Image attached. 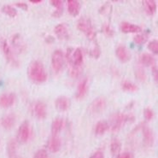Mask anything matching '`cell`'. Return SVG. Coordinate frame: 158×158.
I'll return each mask as SVG.
<instances>
[{"label":"cell","instance_id":"cell-37","mask_svg":"<svg viewBox=\"0 0 158 158\" xmlns=\"http://www.w3.org/2000/svg\"><path fill=\"white\" fill-rule=\"evenodd\" d=\"M152 74H153V77H154L155 81L157 83L158 81V69L157 66L154 65L153 68H152Z\"/></svg>","mask_w":158,"mask_h":158},{"label":"cell","instance_id":"cell-32","mask_svg":"<svg viewBox=\"0 0 158 158\" xmlns=\"http://www.w3.org/2000/svg\"><path fill=\"white\" fill-rule=\"evenodd\" d=\"M33 158H50L47 151L45 150H39L35 152Z\"/></svg>","mask_w":158,"mask_h":158},{"label":"cell","instance_id":"cell-6","mask_svg":"<svg viewBox=\"0 0 158 158\" xmlns=\"http://www.w3.org/2000/svg\"><path fill=\"white\" fill-rule=\"evenodd\" d=\"M52 69L56 73H58L63 69L64 65V55L62 51L56 50L53 52L52 56Z\"/></svg>","mask_w":158,"mask_h":158},{"label":"cell","instance_id":"cell-39","mask_svg":"<svg viewBox=\"0 0 158 158\" xmlns=\"http://www.w3.org/2000/svg\"><path fill=\"white\" fill-rule=\"evenodd\" d=\"M15 5L23 10H27V4H25V3H17Z\"/></svg>","mask_w":158,"mask_h":158},{"label":"cell","instance_id":"cell-19","mask_svg":"<svg viewBox=\"0 0 158 158\" xmlns=\"http://www.w3.org/2000/svg\"><path fill=\"white\" fill-rule=\"evenodd\" d=\"M61 148V139L58 136H52L48 142V149L53 153L57 152Z\"/></svg>","mask_w":158,"mask_h":158},{"label":"cell","instance_id":"cell-25","mask_svg":"<svg viewBox=\"0 0 158 158\" xmlns=\"http://www.w3.org/2000/svg\"><path fill=\"white\" fill-rule=\"evenodd\" d=\"M51 4L53 7L56 8V10L53 13V16L59 17L63 13V1L62 0H52Z\"/></svg>","mask_w":158,"mask_h":158},{"label":"cell","instance_id":"cell-38","mask_svg":"<svg viewBox=\"0 0 158 158\" xmlns=\"http://www.w3.org/2000/svg\"><path fill=\"white\" fill-rule=\"evenodd\" d=\"M89 158H104V155L102 151H96L95 153H93Z\"/></svg>","mask_w":158,"mask_h":158},{"label":"cell","instance_id":"cell-27","mask_svg":"<svg viewBox=\"0 0 158 158\" xmlns=\"http://www.w3.org/2000/svg\"><path fill=\"white\" fill-rule=\"evenodd\" d=\"M121 87L122 89L125 91V92H135L139 90V87L137 86L136 85L133 84L130 81H124L122 82L121 84Z\"/></svg>","mask_w":158,"mask_h":158},{"label":"cell","instance_id":"cell-4","mask_svg":"<svg viewBox=\"0 0 158 158\" xmlns=\"http://www.w3.org/2000/svg\"><path fill=\"white\" fill-rule=\"evenodd\" d=\"M32 114L39 120H44L47 114V110L45 103L41 101H36L31 106Z\"/></svg>","mask_w":158,"mask_h":158},{"label":"cell","instance_id":"cell-21","mask_svg":"<svg viewBox=\"0 0 158 158\" xmlns=\"http://www.w3.org/2000/svg\"><path fill=\"white\" fill-rule=\"evenodd\" d=\"M139 63H141V65L145 67L154 66L156 60H155L154 57L151 54H149V53H143L139 56Z\"/></svg>","mask_w":158,"mask_h":158},{"label":"cell","instance_id":"cell-40","mask_svg":"<svg viewBox=\"0 0 158 158\" xmlns=\"http://www.w3.org/2000/svg\"><path fill=\"white\" fill-rule=\"evenodd\" d=\"M30 2H31L32 4H41V3H42L43 1H42V0H31Z\"/></svg>","mask_w":158,"mask_h":158},{"label":"cell","instance_id":"cell-29","mask_svg":"<svg viewBox=\"0 0 158 158\" xmlns=\"http://www.w3.org/2000/svg\"><path fill=\"white\" fill-rule=\"evenodd\" d=\"M135 75H136L137 79L141 82H143L146 80V74L145 71L143 69V67H138L135 69Z\"/></svg>","mask_w":158,"mask_h":158},{"label":"cell","instance_id":"cell-33","mask_svg":"<svg viewBox=\"0 0 158 158\" xmlns=\"http://www.w3.org/2000/svg\"><path fill=\"white\" fill-rule=\"evenodd\" d=\"M143 115L147 121H151V120H152V118L154 117V112L150 108H146L143 110Z\"/></svg>","mask_w":158,"mask_h":158},{"label":"cell","instance_id":"cell-22","mask_svg":"<svg viewBox=\"0 0 158 158\" xmlns=\"http://www.w3.org/2000/svg\"><path fill=\"white\" fill-rule=\"evenodd\" d=\"M143 4L146 14L149 15H154L156 10V4L154 0H144L143 1Z\"/></svg>","mask_w":158,"mask_h":158},{"label":"cell","instance_id":"cell-2","mask_svg":"<svg viewBox=\"0 0 158 158\" xmlns=\"http://www.w3.org/2000/svg\"><path fill=\"white\" fill-rule=\"evenodd\" d=\"M78 29L84 33L90 40H93L96 38V32L92 25L91 21L87 18H81L79 20L77 24Z\"/></svg>","mask_w":158,"mask_h":158},{"label":"cell","instance_id":"cell-11","mask_svg":"<svg viewBox=\"0 0 158 158\" xmlns=\"http://www.w3.org/2000/svg\"><path fill=\"white\" fill-rule=\"evenodd\" d=\"M12 45L15 49V51L19 53H22L27 48V44L25 43V41L23 40L22 37L20 34H15L12 37Z\"/></svg>","mask_w":158,"mask_h":158},{"label":"cell","instance_id":"cell-31","mask_svg":"<svg viewBox=\"0 0 158 158\" xmlns=\"http://www.w3.org/2000/svg\"><path fill=\"white\" fill-rule=\"evenodd\" d=\"M148 48L151 52H153L154 54H158V41L156 40H151L149 44H148Z\"/></svg>","mask_w":158,"mask_h":158},{"label":"cell","instance_id":"cell-9","mask_svg":"<svg viewBox=\"0 0 158 158\" xmlns=\"http://www.w3.org/2000/svg\"><path fill=\"white\" fill-rule=\"evenodd\" d=\"M16 97L14 93H4L0 96V107L9 108L11 107L15 102Z\"/></svg>","mask_w":158,"mask_h":158},{"label":"cell","instance_id":"cell-35","mask_svg":"<svg viewBox=\"0 0 158 158\" xmlns=\"http://www.w3.org/2000/svg\"><path fill=\"white\" fill-rule=\"evenodd\" d=\"M100 54H101V52H100V48L98 46H95L90 52V55L93 58H98L100 56Z\"/></svg>","mask_w":158,"mask_h":158},{"label":"cell","instance_id":"cell-3","mask_svg":"<svg viewBox=\"0 0 158 158\" xmlns=\"http://www.w3.org/2000/svg\"><path fill=\"white\" fill-rule=\"evenodd\" d=\"M130 120V116L122 113L114 114L110 118V128L112 132H118L124 126L127 121Z\"/></svg>","mask_w":158,"mask_h":158},{"label":"cell","instance_id":"cell-20","mask_svg":"<svg viewBox=\"0 0 158 158\" xmlns=\"http://www.w3.org/2000/svg\"><path fill=\"white\" fill-rule=\"evenodd\" d=\"M87 84H88V81L86 78L83 79L80 82V84L78 85L77 92H76V98L81 99L85 96L86 92H87Z\"/></svg>","mask_w":158,"mask_h":158},{"label":"cell","instance_id":"cell-26","mask_svg":"<svg viewBox=\"0 0 158 158\" xmlns=\"http://www.w3.org/2000/svg\"><path fill=\"white\" fill-rule=\"evenodd\" d=\"M121 149V143L116 139L112 140V142L110 143V151L112 155L114 156H117L118 155L120 154V151Z\"/></svg>","mask_w":158,"mask_h":158},{"label":"cell","instance_id":"cell-15","mask_svg":"<svg viewBox=\"0 0 158 158\" xmlns=\"http://www.w3.org/2000/svg\"><path fill=\"white\" fill-rule=\"evenodd\" d=\"M55 105L57 110L64 112V111H66L69 108L70 101L67 97L62 96V97L57 98V99L56 100Z\"/></svg>","mask_w":158,"mask_h":158},{"label":"cell","instance_id":"cell-28","mask_svg":"<svg viewBox=\"0 0 158 158\" xmlns=\"http://www.w3.org/2000/svg\"><path fill=\"white\" fill-rule=\"evenodd\" d=\"M2 11L10 17H15L17 15V10L10 5H4L2 7Z\"/></svg>","mask_w":158,"mask_h":158},{"label":"cell","instance_id":"cell-36","mask_svg":"<svg viewBox=\"0 0 158 158\" xmlns=\"http://www.w3.org/2000/svg\"><path fill=\"white\" fill-rule=\"evenodd\" d=\"M116 158H134V156L131 152H123L118 155Z\"/></svg>","mask_w":158,"mask_h":158},{"label":"cell","instance_id":"cell-8","mask_svg":"<svg viewBox=\"0 0 158 158\" xmlns=\"http://www.w3.org/2000/svg\"><path fill=\"white\" fill-rule=\"evenodd\" d=\"M105 107H106V100L104 98L100 97L91 103L90 110L93 114H98V113H101L104 110Z\"/></svg>","mask_w":158,"mask_h":158},{"label":"cell","instance_id":"cell-10","mask_svg":"<svg viewBox=\"0 0 158 158\" xmlns=\"http://www.w3.org/2000/svg\"><path fill=\"white\" fill-rule=\"evenodd\" d=\"M143 137V143L146 147H151L154 143V133L152 129L147 126H144L142 128Z\"/></svg>","mask_w":158,"mask_h":158},{"label":"cell","instance_id":"cell-13","mask_svg":"<svg viewBox=\"0 0 158 158\" xmlns=\"http://www.w3.org/2000/svg\"><path fill=\"white\" fill-rule=\"evenodd\" d=\"M1 126L6 130L11 129L15 124V115L14 114H8L1 119Z\"/></svg>","mask_w":158,"mask_h":158},{"label":"cell","instance_id":"cell-16","mask_svg":"<svg viewBox=\"0 0 158 158\" xmlns=\"http://www.w3.org/2000/svg\"><path fill=\"white\" fill-rule=\"evenodd\" d=\"M121 32L125 33H137L141 32V27L129 22H122L120 26Z\"/></svg>","mask_w":158,"mask_h":158},{"label":"cell","instance_id":"cell-24","mask_svg":"<svg viewBox=\"0 0 158 158\" xmlns=\"http://www.w3.org/2000/svg\"><path fill=\"white\" fill-rule=\"evenodd\" d=\"M109 124L105 121H100L97 123L95 127V133L97 135H103L109 129Z\"/></svg>","mask_w":158,"mask_h":158},{"label":"cell","instance_id":"cell-14","mask_svg":"<svg viewBox=\"0 0 158 158\" xmlns=\"http://www.w3.org/2000/svg\"><path fill=\"white\" fill-rule=\"evenodd\" d=\"M55 33L59 40H66L69 38V29L64 24H58L57 26H56Z\"/></svg>","mask_w":158,"mask_h":158},{"label":"cell","instance_id":"cell-34","mask_svg":"<svg viewBox=\"0 0 158 158\" xmlns=\"http://www.w3.org/2000/svg\"><path fill=\"white\" fill-rule=\"evenodd\" d=\"M103 33H105L107 36H109V37H112L114 35V31H113V29L111 28V27L109 24H105L103 26Z\"/></svg>","mask_w":158,"mask_h":158},{"label":"cell","instance_id":"cell-5","mask_svg":"<svg viewBox=\"0 0 158 158\" xmlns=\"http://www.w3.org/2000/svg\"><path fill=\"white\" fill-rule=\"evenodd\" d=\"M31 138V127L29 122L25 121L20 126L17 132V139L21 143H27Z\"/></svg>","mask_w":158,"mask_h":158},{"label":"cell","instance_id":"cell-30","mask_svg":"<svg viewBox=\"0 0 158 158\" xmlns=\"http://www.w3.org/2000/svg\"><path fill=\"white\" fill-rule=\"evenodd\" d=\"M148 40V37L145 34H138L133 38V40L137 44H144Z\"/></svg>","mask_w":158,"mask_h":158},{"label":"cell","instance_id":"cell-12","mask_svg":"<svg viewBox=\"0 0 158 158\" xmlns=\"http://www.w3.org/2000/svg\"><path fill=\"white\" fill-rule=\"evenodd\" d=\"M115 54H116V56L121 63H127L131 59V54L128 52L127 48L124 46V45H119L116 48Z\"/></svg>","mask_w":158,"mask_h":158},{"label":"cell","instance_id":"cell-17","mask_svg":"<svg viewBox=\"0 0 158 158\" xmlns=\"http://www.w3.org/2000/svg\"><path fill=\"white\" fill-rule=\"evenodd\" d=\"M68 10L72 16H76L80 14L81 4L77 0H69L68 1Z\"/></svg>","mask_w":158,"mask_h":158},{"label":"cell","instance_id":"cell-23","mask_svg":"<svg viewBox=\"0 0 158 158\" xmlns=\"http://www.w3.org/2000/svg\"><path fill=\"white\" fill-rule=\"evenodd\" d=\"M63 127V121L61 118H56L53 121L52 125V136H58V133Z\"/></svg>","mask_w":158,"mask_h":158},{"label":"cell","instance_id":"cell-1","mask_svg":"<svg viewBox=\"0 0 158 158\" xmlns=\"http://www.w3.org/2000/svg\"><path fill=\"white\" fill-rule=\"evenodd\" d=\"M27 74L30 80L37 84L44 83L47 80V74L45 72L44 65L40 61H33L30 63L27 69Z\"/></svg>","mask_w":158,"mask_h":158},{"label":"cell","instance_id":"cell-7","mask_svg":"<svg viewBox=\"0 0 158 158\" xmlns=\"http://www.w3.org/2000/svg\"><path fill=\"white\" fill-rule=\"evenodd\" d=\"M2 50H3V52H4V56H5L8 62L10 64H12L13 66H18V62L14 56V54H13V52L11 50L10 46L9 45L6 40H4L2 42Z\"/></svg>","mask_w":158,"mask_h":158},{"label":"cell","instance_id":"cell-18","mask_svg":"<svg viewBox=\"0 0 158 158\" xmlns=\"http://www.w3.org/2000/svg\"><path fill=\"white\" fill-rule=\"evenodd\" d=\"M7 154L9 158H19L17 154V142L15 139H10L7 145Z\"/></svg>","mask_w":158,"mask_h":158}]
</instances>
